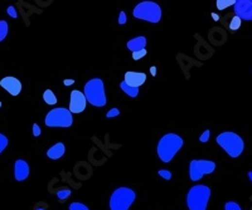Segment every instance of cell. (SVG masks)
<instances>
[{
  "label": "cell",
  "instance_id": "cell-1",
  "mask_svg": "<svg viewBox=\"0 0 252 210\" xmlns=\"http://www.w3.org/2000/svg\"><path fill=\"white\" fill-rule=\"evenodd\" d=\"M183 146V139L177 133H167L158 144V156L163 162H170Z\"/></svg>",
  "mask_w": 252,
  "mask_h": 210
},
{
  "label": "cell",
  "instance_id": "cell-2",
  "mask_svg": "<svg viewBox=\"0 0 252 210\" xmlns=\"http://www.w3.org/2000/svg\"><path fill=\"white\" fill-rule=\"evenodd\" d=\"M211 188L207 185H194L187 194V207L189 210H207Z\"/></svg>",
  "mask_w": 252,
  "mask_h": 210
},
{
  "label": "cell",
  "instance_id": "cell-3",
  "mask_svg": "<svg viewBox=\"0 0 252 210\" xmlns=\"http://www.w3.org/2000/svg\"><path fill=\"white\" fill-rule=\"evenodd\" d=\"M216 142L230 155L231 158H238L242 154L245 144L241 136L235 132H222L216 137Z\"/></svg>",
  "mask_w": 252,
  "mask_h": 210
},
{
  "label": "cell",
  "instance_id": "cell-4",
  "mask_svg": "<svg viewBox=\"0 0 252 210\" xmlns=\"http://www.w3.org/2000/svg\"><path fill=\"white\" fill-rule=\"evenodd\" d=\"M84 96L87 102L96 107H103L106 105V93L103 82L100 78H92L84 86Z\"/></svg>",
  "mask_w": 252,
  "mask_h": 210
},
{
  "label": "cell",
  "instance_id": "cell-5",
  "mask_svg": "<svg viewBox=\"0 0 252 210\" xmlns=\"http://www.w3.org/2000/svg\"><path fill=\"white\" fill-rule=\"evenodd\" d=\"M136 199V193L130 188H118L110 198V210H129Z\"/></svg>",
  "mask_w": 252,
  "mask_h": 210
},
{
  "label": "cell",
  "instance_id": "cell-6",
  "mask_svg": "<svg viewBox=\"0 0 252 210\" xmlns=\"http://www.w3.org/2000/svg\"><path fill=\"white\" fill-rule=\"evenodd\" d=\"M133 16L136 19L156 24L162 19V8L154 1H141L134 8Z\"/></svg>",
  "mask_w": 252,
  "mask_h": 210
},
{
  "label": "cell",
  "instance_id": "cell-7",
  "mask_svg": "<svg viewBox=\"0 0 252 210\" xmlns=\"http://www.w3.org/2000/svg\"><path fill=\"white\" fill-rule=\"evenodd\" d=\"M44 124L48 127H71L73 124V117L69 110L58 107L48 112Z\"/></svg>",
  "mask_w": 252,
  "mask_h": 210
},
{
  "label": "cell",
  "instance_id": "cell-8",
  "mask_svg": "<svg viewBox=\"0 0 252 210\" xmlns=\"http://www.w3.org/2000/svg\"><path fill=\"white\" fill-rule=\"evenodd\" d=\"M216 170V164L211 160H192L189 165V176L192 181H198L204 175Z\"/></svg>",
  "mask_w": 252,
  "mask_h": 210
},
{
  "label": "cell",
  "instance_id": "cell-9",
  "mask_svg": "<svg viewBox=\"0 0 252 210\" xmlns=\"http://www.w3.org/2000/svg\"><path fill=\"white\" fill-rule=\"evenodd\" d=\"M87 105V99L84 93L75 90L71 92V102H69V111L71 113H81L84 111Z\"/></svg>",
  "mask_w": 252,
  "mask_h": 210
},
{
  "label": "cell",
  "instance_id": "cell-10",
  "mask_svg": "<svg viewBox=\"0 0 252 210\" xmlns=\"http://www.w3.org/2000/svg\"><path fill=\"white\" fill-rule=\"evenodd\" d=\"M234 9L241 20H252V0H236Z\"/></svg>",
  "mask_w": 252,
  "mask_h": 210
},
{
  "label": "cell",
  "instance_id": "cell-11",
  "mask_svg": "<svg viewBox=\"0 0 252 210\" xmlns=\"http://www.w3.org/2000/svg\"><path fill=\"white\" fill-rule=\"evenodd\" d=\"M0 86L3 87L5 91H8L12 96H18L20 91H22V83L16 77L3 78V80L0 81Z\"/></svg>",
  "mask_w": 252,
  "mask_h": 210
},
{
  "label": "cell",
  "instance_id": "cell-12",
  "mask_svg": "<svg viewBox=\"0 0 252 210\" xmlns=\"http://www.w3.org/2000/svg\"><path fill=\"white\" fill-rule=\"evenodd\" d=\"M147 81V74L141 72H126L125 73V82L126 84L134 88H139L141 84L145 83Z\"/></svg>",
  "mask_w": 252,
  "mask_h": 210
},
{
  "label": "cell",
  "instance_id": "cell-13",
  "mask_svg": "<svg viewBox=\"0 0 252 210\" xmlns=\"http://www.w3.org/2000/svg\"><path fill=\"white\" fill-rule=\"evenodd\" d=\"M14 176L16 180L18 181H23L29 176V165L27 161L24 160H17L14 164Z\"/></svg>",
  "mask_w": 252,
  "mask_h": 210
},
{
  "label": "cell",
  "instance_id": "cell-14",
  "mask_svg": "<svg viewBox=\"0 0 252 210\" xmlns=\"http://www.w3.org/2000/svg\"><path fill=\"white\" fill-rule=\"evenodd\" d=\"M126 47H128V49L131 50L133 53L140 52V50L145 49V47H147V38L136 37L134 38V39H130L128 43H126Z\"/></svg>",
  "mask_w": 252,
  "mask_h": 210
},
{
  "label": "cell",
  "instance_id": "cell-15",
  "mask_svg": "<svg viewBox=\"0 0 252 210\" xmlns=\"http://www.w3.org/2000/svg\"><path fill=\"white\" fill-rule=\"evenodd\" d=\"M65 151H66L65 144H62V142H58V144L53 145L52 147L48 150L47 156L50 159H52V160H58V159L62 158L63 154H65Z\"/></svg>",
  "mask_w": 252,
  "mask_h": 210
},
{
  "label": "cell",
  "instance_id": "cell-16",
  "mask_svg": "<svg viewBox=\"0 0 252 210\" xmlns=\"http://www.w3.org/2000/svg\"><path fill=\"white\" fill-rule=\"evenodd\" d=\"M120 88H121V90L124 91V92L126 93L128 96H130V97H136L137 95H139V88H134V87L128 86L125 81L120 83Z\"/></svg>",
  "mask_w": 252,
  "mask_h": 210
},
{
  "label": "cell",
  "instance_id": "cell-17",
  "mask_svg": "<svg viewBox=\"0 0 252 210\" xmlns=\"http://www.w3.org/2000/svg\"><path fill=\"white\" fill-rule=\"evenodd\" d=\"M43 99L46 101V103H48V105H56V103H57L56 95H54V93H53L50 90L44 91Z\"/></svg>",
  "mask_w": 252,
  "mask_h": 210
},
{
  "label": "cell",
  "instance_id": "cell-18",
  "mask_svg": "<svg viewBox=\"0 0 252 210\" xmlns=\"http://www.w3.org/2000/svg\"><path fill=\"white\" fill-rule=\"evenodd\" d=\"M236 4V0H217L216 1V5H217L218 10H223L226 8L231 5H235Z\"/></svg>",
  "mask_w": 252,
  "mask_h": 210
},
{
  "label": "cell",
  "instance_id": "cell-19",
  "mask_svg": "<svg viewBox=\"0 0 252 210\" xmlns=\"http://www.w3.org/2000/svg\"><path fill=\"white\" fill-rule=\"evenodd\" d=\"M8 31H9L8 23L5 20H0V42L5 39V37L8 35Z\"/></svg>",
  "mask_w": 252,
  "mask_h": 210
},
{
  "label": "cell",
  "instance_id": "cell-20",
  "mask_svg": "<svg viewBox=\"0 0 252 210\" xmlns=\"http://www.w3.org/2000/svg\"><path fill=\"white\" fill-rule=\"evenodd\" d=\"M57 196H58L59 200H66L71 196V190L69 189H62V190H58L57 192Z\"/></svg>",
  "mask_w": 252,
  "mask_h": 210
},
{
  "label": "cell",
  "instance_id": "cell-21",
  "mask_svg": "<svg viewBox=\"0 0 252 210\" xmlns=\"http://www.w3.org/2000/svg\"><path fill=\"white\" fill-rule=\"evenodd\" d=\"M241 27V19L238 16H234V19L231 20V24H230V29L231 31H237V29Z\"/></svg>",
  "mask_w": 252,
  "mask_h": 210
},
{
  "label": "cell",
  "instance_id": "cell-22",
  "mask_svg": "<svg viewBox=\"0 0 252 210\" xmlns=\"http://www.w3.org/2000/svg\"><path fill=\"white\" fill-rule=\"evenodd\" d=\"M68 210H90L88 207H86L84 204L82 203H78V201H75V203H72L69 204V209Z\"/></svg>",
  "mask_w": 252,
  "mask_h": 210
},
{
  "label": "cell",
  "instance_id": "cell-23",
  "mask_svg": "<svg viewBox=\"0 0 252 210\" xmlns=\"http://www.w3.org/2000/svg\"><path fill=\"white\" fill-rule=\"evenodd\" d=\"M224 210H242L240 204H237L236 201H227L224 204Z\"/></svg>",
  "mask_w": 252,
  "mask_h": 210
},
{
  "label": "cell",
  "instance_id": "cell-24",
  "mask_svg": "<svg viewBox=\"0 0 252 210\" xmlns=\"http://www.w3.org/2000/svg\"><path fill=\"white\" fill-rule=\"evenodd\" d=\"M147 54H148L147 49H143L140 50V52H135L133 53V59H134V61H139V59H141L143 57L147 56Z\"/></svg>",
  "mask_w": 252,
  "mask_h": 210
},
{
  "label": "cell",
  "instance_id": "cell-25",
  "mask_svg": "<svg viewBox=\"0 0 252 210\" xmlns=\"http://www.w3.org/2000/svg\"><path fill=\"white\" fill-rule=\"evenodd\" d=\"M6 146H8V139H6V136H4L3 133H0V154Z\"/></svg>",
  "mask_w": 252,
  "mask_h": 210
},
{
  "label": "cell",
  "instance_id": "cell-26",
  "mask_svg": "<svg viewBox=\"0 0 252 210\" xmlns=\"http://www.w3.org/2000/svg\"><path fill=\"white\" fill-rule=\"evenodd\" d=\"M158 174L162 176L163 179H165V180H170L171 179V173L168 170H163V169H162V170L158 171Z\"/></svg>",
  "mask_w": 252,
  "mask_h": 210
},
{
  "label": "cell",
  "instance_id": "cell-27",
  "mask_svg": "<svg viewBox=\"0 0 252 210\" xmlns=\"http://www.w3.org/2000/svg\"><path fill=\"white\" fill-rule=\"evenodd\" d=\"M118 114H120V111H118V108H112V110H110V111L106 113V117L111 118L115 117V116H118Z\"/></svg>",
  "mask_w": 252,
  "mask_h": 210
},
{
  "label": "cell",
  "instance_id": "cell-28",
  "mask_svg": "<svg viewBox=\"0 0 252 210\" xmlns=\"http://www.w3.org/2000/svg\"><path fill=\"white\" fill-rule=\"evenodd\" d=\"M128 20V16L125 14V12H120V16H118V24H125Z\"/></svg>",
  "mask_w": 252,
  "mask_h": 210
},
{
  "label": "cell",
  "instance_id": "cell-29",
  "mask_svg": "<svg viewBox=\"0 0 252 210\" xmlns=\"http://www.w3.org/2000/svg\"><path fill=\"white\" fill-rule=\"evenodd\" d=\"M209 135H211V132H209L208 130L204 131V132H203L202 136L200 137L201 142H207V141H208V140H209Z\"/></svg>",
  "mask_w": 252,
  "mask_h": 210
},
{
  "label": "cell",
  "instance_id": "cell-30",
  "mask_svg": "<svg viewBox=\"0 0 252 210\" xmlns=\"http://www.w3.org/2000/svg\"><path fill=\"white\" fill-rule=\"evenodd\" d=\"M33 135H34L35 137H38L41 135V129H39V126H38L37 124L33 125Z\"/></svg>",
  "mask_w": 252,
  "mask_h": 210
},
{
  "label": "cell",
  "instance_id": "cell-31",
  "mask_svg": "<svg viewBox=\"0 0 252 210\" xmlns=\"http://www.w3.org/2000/svg\"><path fill=\"white\" fill-rule=\"evenodd\" d=\"M8 13H9V16H12V18H17V16H18L17 10L14 9V6H9V8H8Z\"/></svg>",
  "mask_w": 252,
  "mask_h": 210
},
{
  "label": "cell",
  "instance_id": "cell-32",
  "mask_svg": "<svg viewBox=\"0 0 252 210\" xmlns=\"http://www.w3.org/2000/svg\"><path fill=\"white\" fill-rule=\"evenodd\" d=\"M63 83H65L66 86H69V84L73 83V80H67V81L65 80V82H63Z\"/></svg>",
  "mask_w": 252,
  "mask_h": 210
},
{
  "label": "cell",
  "instance_id": "cell-33",
  "mask_svg": "<svg viewBox=\"0 0 252 210\" xmlns=\"http://www.w3.org/2000/svg\"><path fill=\"white\" fill-rule=\"evenodd\" d=\"M212 18L215 19V20H218V19H219V16H216V14H212Z\"/></svg>",
  "mask_w": 252,
  "mask_h": 210
},
{
  "label": "cell",
  "instance_id": "cell-34",
  "mask_svg": "<svg viewBox=\"0 0 252 210\" xmlns=\"http://www.w3.org/2000/svg\"><path fill=\"white\" fill-rule=\"evenodd\" d=\"M151 74L152 76H155V67H151Z\"/></svg>",
  "mask_w": 252,
  "mask_h": 210
},
{
  "label": "cell",
  "instance_id": "cell-35",
  "mask_svg": "<svg viewBox=\"0 0 252 210\" xmlns=\"http://www.w3.org/2000/svg\"><path fill=\"white\" fill-rule=\"evenodd\" d=\"M249 179L251 180V182H252V171H250L249 173Z\"/></svg>",
  "mask_w": 252,
  "mask_h": 210
},
{
  "label": "cell",
  "instance_id": "cell-36",
  "mask_svg": "<svg viewBox=\"0 0 252 210\" xmlns=\"http://www.w3.org/2000/svg\"><path fill=\"white\" fill-rule=\"evenodd\" d=\"M35 210H46V209H44V208H42V207H38Z\"/></svg>",
  "mask_w": 252,
  "mask_h": 210
},
{
  "label": "cell",
  "instance_id": "cell-37",
  "mask_svg": "<svg viewBox=\"0 0 252 210\" xmlns=\"http://www.w3.org/2000/svg\"><path fill=\"white\" fill-rule=\"evenodd\" d=\"M0 107H1V102H0Z\"/></svg>",
  "mask_w": 252,
  "mask_h": 210
}]
</instances>
